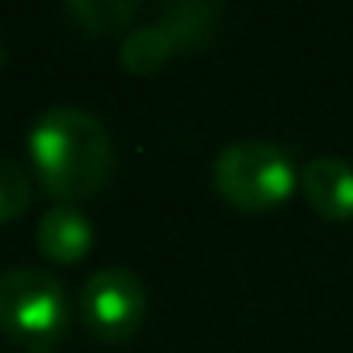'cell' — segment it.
<instances>
[{
  "label": "cell",
  "mask_w": 353,
  "mask_h": 353,
  "mask_svg": "<svg viewBox=\"0 0 353 353\" xmlns=\"http://www.w3.org/2000/svg\"><path fill=\"white\" fill-rule=\"evenodd\" d=\"M173 56H176V49L156 21H145L121 39V66L128 73H152Z\"/></svg>",
  "instance_id": "cell-8"
},
{
  "label": "cell",
  "mask_w": 353,
  "mask_h": 353,
  "mask_svg": "<svg viewBox=\"0 0 353 353\" xmlns=\"http://www.w3.org/2000/svg\"><path fill=\"white\" fill-rule=\"evenodd\" d=\"M28 152L42 184L66 205L101 191L114 163L104 121L77 104L46 108L28 132Z\"/></svg>",
  "instance_id": "cell-1"
},
{
  "label": "cell",
  "mask_w": 353,
  "mask_h": 353,
  "mask_svg": "<svg viewBox=\"0 0 353 353\" xmlns=\"http://www.w3.org/2000/svg\"><path fill=\"white\" fill-rule=\"evenodd\" d=\"M152 21L166 32L176 52H188V49H201L215 35L222 21V8L212 4V0H173Z\"/></svg>",
  "instance_id": "cell-7"
},
{
  "label": "cell",
  "mask_w": 353,
  "mask_h": 353,
  "mask_svg": "<svg viewBox=\"0 0 353 353\" xmlns=\"http://www.w3.org/2000/svg\"><path fill=\"white\" fill-rule=\"evenodd\" d=\"M35 239H39V250H42L49 260L77 263V260L87 256V250H90V243H94V229H90V219H87L80 208L59 201V205H52V208L42 215Z\"/></svg>",
  "instance_id": "cell-6"
},
{
  "label": "cell",
  "mask_w": 353,
  "mask_h": 353,
  "mask_svg": "<svg viewBox=\"0 0 353 353\" xmlns=\"http://www.w3.org/2000/svg\"><path fill=\"white\" fill-rule=\"evenodd\" d=\"M32 353H46V350H32Z\"/></svg>",
  "instance_id": "cell-11"
},
{
  "label": "cell",
  "mask_w": 353,
  "mask_h": 353,
  "mask_svg": "<svg viewBox=\"0 0 353 353\" xmlns=\"http://www.w3.org/2000/svg\"><path fill=\"white\" fill-rule=\"evenodd\" d=\"M66 14L83 32L101 35V32H114V28L128 25L139 14V4L135 0H70Z\"/></svg>",
  "instance_id": "cell-9"
},
{
  "label": "cell",
  "mask_w": 353,
  "mask_h": 353,
  "mask_svg": "<svg viewBox=\"0 0 353 353\" xmlns=\"http://www.w3.org/2000/svg\"><path fill=\"white\" fill-rule=\"evenodd\" d=\"M70 322V301L63 284L39 267L0 270V332L32 350H46Z\"/></svg>",
  "instance_id": "cell-3"
},
{
  "label": "cell",
  "mask_w": 353,
  "mask_h": 353,
  "mask_svg": "<svg viewBox=\"0 0 353 353\" xmlns=\"http://www.w3.org/2000/svg\"><path fill=\"white\" fill-rule=\"evenodd\" d=\"M32 201V181H28V173L8 159V156H0V222H11L18 219Z\"/></svg>",
  "instance_id": "cell-10"
},
{
  "label": "cell",
  "mask_w": 353,
  "mask_h": 353,
  "mask_svg": "<svg viewBox=\"0 0 353 353\" xmlns=\"http://www.w3.org/2000/svg\"><path fill=\"white\" fill-rule=\"evenodd\" d=\"M301 194L329 222L353 219V163L343 156H315L301 166Z\"/></svg>",
  "instance_id": "cell-5"
},
{
  "label": "cell",
  "mask_w": 353,
  "mask_h": 353,
  "mask_svg": "<svg viewBox=\"0 0 353 353\" xmlns=\"http://www.w3.org/2000/svg\"><path fill=\"white\" fill-rule=\"evenodd\" d=\"M301 181V170L294 159L267 142V139H239L229 142L212 163V184L215 191L246 212H263L291 198Z\"/></svg>",
  "instance_id": "cell-2"
},
{
  "label": "cell",
  "mask_w": 353,
  "mask_h": 353,
  "mask_svg": "<svg viewBox=\"0 0 353 353\" xmlns=\"http://www.w3.org/2000/svg\"><path fill=\"white\" fill-rule=\"evenodd\" d=\"M145 315V288L128 267H101L83 281L80 319L83 325L108 343L128 339Z\"/></svg>",
  "instance_id": "cell-4"
}]
</instances>
